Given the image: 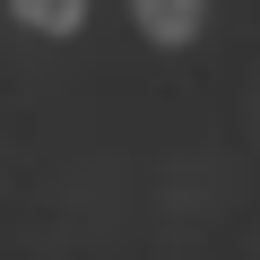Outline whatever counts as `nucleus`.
I'll return each instance as SVG.
<instances>
[{
    "label": "nucleus",
    "mask_w": 260,
    "mask_h": 260,
    "mask_svg": "<svg viewBox=\"0 0 260 260\" xmlns=\"http://www.w3.org/2000/svg\"><path fill=\"white\" fill-rule=\"evenodd\" d=\"M9 9H18L26 26H44V35H70V26L87 18V0H9Z\"/></svg>",
    "instance_id": "nucleus-2"
},
{
    "label": "nucleus",
    "mask_w": 260,
    "mask_h": 260,
    "mask_svg": "<svg viewBox=\"0 0 260 260\" xmlns=\"http://www.w3.org/2000/svg\"><path fill=\"white\" fill-rule=\"evenodd\" d=\"M130 9H139V26L156 44H191L200 35V0H130Z\"/></svg>",
    "instance_id": "nucleus-1"
}]
</instances>
